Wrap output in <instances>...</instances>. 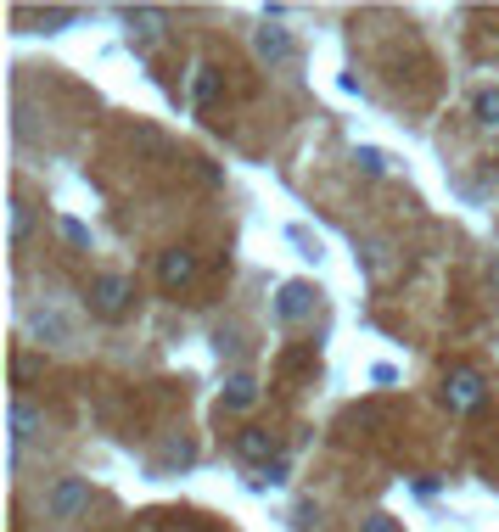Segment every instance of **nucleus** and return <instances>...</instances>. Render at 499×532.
<instances>
[{"label": "nucleus", "instance_id": "nucleus-5", "mask_svg": "<svg viewBox=\"0 0 499 532\" xmlns=\"http://www.w3.org/2000/svg\"><path fill=\"white\" fill-rule=\"evenodd\" d=\"M455 404H477V376H455Z\"/></svg>", "mask_w": 499, "mask_h": 532}, {"label": "nucleus", "instance_id": "nucleus-4", "mask_svg": "<svg viewBox=\"0 0 499 532\" xmlns=\"http://www.w3.org/2000/svg\"><path fill=\"white\" fill-rule=\"evenodd\" d=\"M477 118H483V124H499V90H483V96H477Z\"/></svg>", "mask_w": 499, "mask_h": 532}, {"label": "nucleus", "instance_id": "nucleus-3", "mask_svg": "<svg viewBox=\"0 0 499 532\" xmlns=\"http://www.w3.org/2000/svg\"><path fill=\"white\" fill-rule=\"evenodd\" d=\"M79 504H85V488H79V482H68V488L57 493V516H68V510H79Z\"/></svg>", "mask_w": 499, "mask_h": 532}, {"label": "nucleus", "instance_id": "nucleus-2", "mask_svg": "<svg viewBox=\"0 0 499 532\" xmlns=\"http://www.w3.org/2000/svg\"><path fill=\"white\" fill-rule=\"evenodd\" d=\"M197 275V258H191V252H169V258H163V286H180V280H191Z\"/></svg>", "mask_w": 499, "mask_h": 532}, {"label": "nucleus", "instance_id": "nucleus-1", "mask_svg": "<svg viewBox=\"0 0 499 532\" xmlns=\"http://www.w3.org/2000/svg\"><path fill=\"white\" fill-rule=\"evenodd\" d=\"M124 297H129V280H118V275L96 280V308H101V314H118V308H124Z\"/></svg>", "mask_w": 499, "mask_h": 532}]
</instances>
